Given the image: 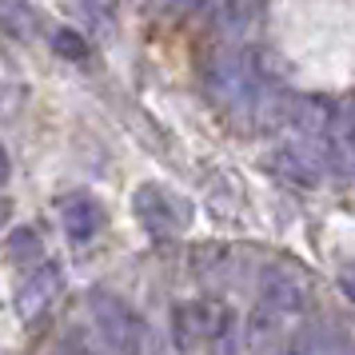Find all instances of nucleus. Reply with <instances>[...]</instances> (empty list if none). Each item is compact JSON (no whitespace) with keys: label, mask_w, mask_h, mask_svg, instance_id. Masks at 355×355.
<instances>
[{"label":"nucleus","mask_w":355,"mask_h":355,"mask_svg":"<svg viewBox=\"0 0 355 355\" xmlns=\"http://www.w3.org/2000/svg\"><path fill=\"white\" fill-rule=\"evenodd\" d=\"M8 172H12V164H8V152H4V148H0V188H4V184H8Z\"/></svg>","instance_id":"17"},{"label":"nucleus","mask_w":355,"mask_h":355,"mask_svg":"<svg viewBox=\"0 0 355 355\" xmlns=\"http://www.w3.org/2000/svg\"><path fill=\"white\" fill-rule=\"evenodd\" d=\"M0 28L17 40H33L40 33V12L28 0H0Z\"/></svg>","instance_id":"11"},{"label":"nucleus","mask_w":355,"mask_h":355,"mask_svg":"<svg viewBox=\"0 0 355 355\" xmlns=\"http://www.w3.org/2000/svg\"><path fill=\"white\" fill-rule=\"evenodd\" d=\"M52 49L60 52V56H68V60H88L92 56L88 52V40L80 33H72V28H56L52 33Z\"/></svg>","instance_id":"13"},{"label":"nucleus","mask_w":355,"mask_h":355,"mask_svg":"<svg viewBox=\"0 0 355 355\" xmlns=\"http://www.w3.org/2000/svg\"><path fill=\"white\" fill-rule=\"evenodd\" d=\"M132 211L152 240H172L192 224V204L160 184H140L132 196Z\"/></svg>","instance_id":"2"},{"label":"nucleus","mask_w":355,"mask_h":355,"mask_svg":"<svg viewBox=\"0 0 355 355\" xmlns=\"http://www.w3.org/2000/svg\"><path fill=\"white\" fill-rule=\"evenodd\" d=\"M60 224H64V236L72 243H88V240H96L100 232H104L108 216H104L96 196L72 192V196L60 200Z\"/></svg>","instance_id":"6"},{"label":"nucleus","mask_w":355,"mask_h":355,"mask_svg":"<svg viewBox=\"0 0 355 355\" xmlns=\"http://www.w3.org/2000/svg\"><path fill=\"white\" fill-rule=\"evenodd\" d=\"M8 220H12V204H8V200L0 196V227L8 224Z\"/></svg>","instance_id":"18"},{"label":"nucleus","mask_w":355,"mask_h":355,"mask_svg":"<svg viewBox=\"0 0 355 355\" xmlns=\"http://www.w3.org/2000/svg\"><path fill=\"white\" fill-rule=\"evenodd\" d=\"M284 315L279 311H272L268 304H256V311H252V320H248V352L252 355H268L279 343V331H284Z\"/></svg>","instance_id":"10"},{"label":"nucleus","mask_w":355,"mask_h":355,"mask_svg":"<svg viewBox=\"0 0 355 355\" xmlns=\"http://www.w3.org/2000/svg\"><path fill=\"white\" fill-rule=\"evenodd\" d=\"M92 323H96L100 343L112 355H148V327L120 295L112 291H92L88 300Z\"/></svg>","instance_id":"1"},{"label":"nucleus","mask_w":355,"mask_h":355,"mask_svg":"<svg viewBox=\"0 0 355 355\" xmlns=\"http://www.w3.org/2000/svg\"><path fill=\"white\" fill-rule=\"evenodd\" d=\"M343 355H352V352H343Z\"/></svg>","instance_id":"19"},{"label":"nucleus","mask_w":355,"mask_h":355,"mask_svg":"<svg viewBox=\"0 0 355 355\" xmlns=\"http://www.w3.org/2000/svg\"><path fill=\"white\" fill-rule=\"evenodd\" d=\"M152 355H188V347L180 343L176 331H168V336H152V347H148Z\"/></svg>","instance_id":"15"},{"label":"nucleus","mask_w":355,"mask_h":355,"mask_svg":"<svg viewBox=\"0 0 355 355\" xmlns=\"http://www.w3.org/2000/svg\"><path fill=\"white\" fill-rule=\"evenodd\" d=\"M307 300H311V288H307V279L295 268H288V263L263 268V275H259V304H268L284 320H291V315H300L307 307Z\"/></svg>","instance_id":"5"},{"label":"nucleus","mask_w":355,"mask_h":355,"mask_svg":"<svg viewBox=\"0 0 355 355\" xmlns=\"http://www.w3.org/2000/svg\"><path fill=\"white\" fill-rule=\"evenodd\" d=\"M268 168H272L275 176H284L288 184H300V188H315V184H320V176H323L320 160H315L307 148L291 144V140H288V144H279V148H272Z\"/></svg>","instance_id":"9"},{"label":"nucleus","mask_w":355,"mask_h":355,"mask_svg":"<svg viewBox=\"0 0 355 355\" xmlns=\"http://www.w3.org/2000/svg\"><path fill=\"white\" fill-rule=\"evenodd\" d=\"M339 288H343V295L355 304V263H347V268H339Z\"/></svg>","instance_id":"16"},{"label":"nucleus","mask_w":355,"mask_h":355,"mask_svg":"<svg viewBox=\"0 0 355 355\" xmlns=\"http://www.w3.org/2000/svg\"><path fill=\"white\" fill-rule=\"evenodd\" d=\"M236 320H232V311H227L220 300H192V304H184L172 311V331L180 336V343L188 347L192 339H220L224 331H232Z\"/></svg>","instance_id":"4"},{"label":"nucleus","mask_w":355,"mask_h":355,"mask_svg":"<svg viewBox=\"0 0 355 355\" xmlns=\"http://www.w3.org/2000/svg\"><path fill=\"white\" fill-rule=\"evenodd\" d=\"M60 288H64L60 268H56V263H40V268H36V272L20 284V291H17L20 320H36L40 311H49V304L60 295Z\"/></svg>","instance_id":"7"},{"label":"nucleus","mask_w":355,"mask_h":355,"mask_svg":"<svg viewBox=\"0 0 355 355\" xmlns=\"http://www.w3.org/2000/svg\"><path fill=\"white\" fill-rule=\"evenodd\" d=\"M56 355H100V347L96 343H88V336H80V331H68V336L60 339Z\"/></svg>","instance_id":"14"},{"label":"nucleus","mask_w":355,"mask_h":355,"mask_svg":"<svg viewBox=\"0 0 355 355\" xmlns=\"http://www.w3.org/2000/svg\"><path fill=\"white\" fill-rule=\"evenodd\" d=\"M315 160H320V168H331L339 176L355 172V112L343 100H331L327 124L315 140Z\"/></svg>","instance_id":"3"},{"label":"nucleus","mask_w":355,"mask_h":355,"mask_svg":"<svg viewBox=\"0 0 355 355\" xmlns=\"http://www.w3.org/2000/svg\"><path fill=\"white\" fill-rule=\"evenodd\" d=\"M347 352V339L339 331L336 323H300V331H291L288 343L279 347V355H343Z\"/></svg>","instance_id":"8"},{"label":"nucleus","mask_w":355,"mask_h":355,"mask_svg":"<svg viewBox=\"0 0 355 355\" xmlns=\"http://www.w3.org/2000/svg\"><path fill=\"white\" fill-rule=\"evenodd\" d=\"M4 256L12 259V263H33V259H40V256H44L40 236H36L33 227H17V232H12V240L4 243Z\"/></svg>","instance_id":"12"}]
</instances>
